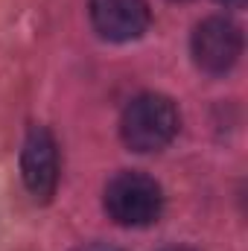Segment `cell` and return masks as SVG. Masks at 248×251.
<instances>
[{
	"instance_id": "obj_1",
	"label": "cell",
	"mask_w": 248,
	"mask_h": 251,
	"mask_svg": "<svg viewBox=\"0 0 248 251\" xmlns=\"http://www.w3.org/2000/svg\"><path fill=\"white\" fill-rule=\"evenodd\" d=\"M178 108L164 94H140L123 111L120 134L131 152H158L178 134Z\"/></svg>"
},
{
	"instance_id": "obj_2",
	"label": "cell",
	"mask_w": 248,
	"mask_h": 251,
	"mask_svg": "<svg viewBox=\"0 0 248 251\" xmlns=\"http://www.w3.org/2000/svg\"><path fill=\"white\" fill-rule=\"evenodd\" d=\"M164 190L161 184L137 170L117 173L105 187V213L125 228H146L161 219Z\"/></svg>"
},
{
	"instance_id": "obj_3",
	"label": "cell",
	"mask_w": 248,
	"mask_h": 251,
	"mask_svg": "<svg viewBox=\"0 0 248 251\" xmlns=\"http://www.w3.org/2000/svg\"><path fill=\"white\" fill-rule=\"evenodd\" d=\"M190 50H193V62L198 64V70L219 76V73H228L240 59L243 32L231 18L213 15V18H204L193 29Z\"/></svg>"
},
{
	"instance_id": "obj_4",
	"label": "cell",
	"mask_w": 248,
	"mask_h": 251,
	"mask_svg": "<svg viewBox=\"0 0 248 251\" xmlns=\"http://www.w3.org/2000/svg\"><path fill=\"white\" fill-rule=\"evenodd\" d=\"M21 176L35 201H50L59 187V149L50 128H29L21 152Z\"/></svg>"
},
{
	"instance_id": "obj_5",
	"label": "cell",
	"mask_w": 248,
	"mask_h": 251,
	"mask_svg": "<svg viewBox=\"0 0 248 251\" xmlns=\"http://www.w3.org/2000/svg\"><path fill=\"white\" fill-rule=\"evenodd\" d=\"M152 12L146 0H91V24L108 41H134L149 29Z\"/></svg>"
},
{
	"instance_id": "obj_6",
	"label": "cell",
	"mask_w": 248,
	"mask_h": 251,
	"mask_svg": "<svg viewBox=\"0 0 248 251\" xmlns=\"http://www.w3.org/2000/svg\"><path fill=\"white\" fill-rule=\"evenodd\" d=\"M79 251H117V249H111V246H99V243H94V246H85V249H79Z\"/></svg>"
},
{
	"instance_id": "obj_7",
	"label": "cell",
	"mask_w": 248,
	"mask_h": 251,
	"mask_svg": "<svg viewBox=\"0 0 248 251\" xmlns=\"http://www.w3.org/2000/svg\"><path fill=\"white\" fill-rule=\"evenodd\" d=\"M219 3H225V6H243V0H219Z\"/></svg>"
},
{
	"instance_id": "obj_8",
	"label": "cell",
	"mask_w": 248,
	"mask_h": 251,
	"mask_svg": "<svg viewBox=\"0 0 248 251\" xmlns=\"http://www.w3.org/2000/svg\"><path fill=\"white\" fill-rule=\"evenodd\" d=\"M164 251H193V249H184V246H170V249H164Z\"/></svg>"
}]
</instances>
